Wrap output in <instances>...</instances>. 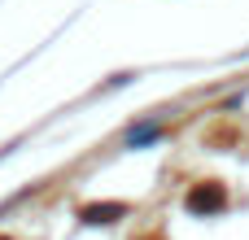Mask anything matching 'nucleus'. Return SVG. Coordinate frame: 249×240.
<instances>
[{"instance_id":"f257e3e1","label":"nucleus","mask_w":249,"mask_h":240,"mask_svg":"<svg viewBox=\"0 0 249 240\" xmlns=\"http://www.w3.org/2000/svg\"><path fill=\"white\" fill-rule=\"evenodd\" d=\"M223 206H228L223 184H197V188L188 192V210H193V214H219Z\"/></svg>"},{"instance_id":"7ed1b4c3","label":"nucleus","mask_w":249,"mask_h":240,"mask_svg":"<svg viewBox=\"0 0 249 240\" xmlns=\"http://www.w3.org/2000/svg\"><path fill=\"white\" fill-rule=\"evenodd\" d=\"M0 240H4V236H0Z\"/></svg>"},{"instance_id":"f03ea898","label":"nucleus","mask_w":249,"mask_h":240,"mask_svg":"<svg viewBox=\"0 0 249 240\" xmlns=\"http://www.w3.org/2000/svg\"><path fill=\"white\" fill-rule=\"evenodd\" d=\"M114 214H123V206H88L83 210L88 223H114Z\"/></svg>"}]
</instances>
